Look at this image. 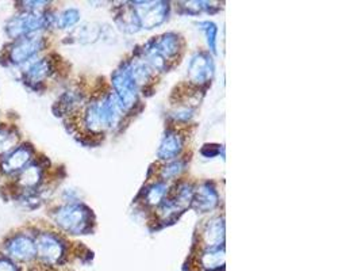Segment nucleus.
I'll return each instance as SVG.
<instances>
[{
	"label": "nucleus",
	"mask_w": 361,
	"mask_h": 271,
	"mask_svg": "<svg viewBox=\"0 0 361 271\" xmlns=\"http://www.w3.org/2000/svg\"><path fill=\"white\" fill-rule=\"evenodd\" d=\"M123 116V110L114 92L95 94L84 103L82 110L66 121L75 135L95 137L115 128Z\"/></svg>",
	"instance_id": "f257e3e1"
},
{
	"label": "nucleus",
	"mask_w": 361,
	"mask_h": 271,
	"mask_svg": "<svg viewBox=\"0 0 361 271\" xmlns=\"http://www.w3.org/2000/svg\"><path fill=\"white\" fill-rule=\"evenodd\" d=\"M49 217L60 234L87 235L92 231L95 217L82 203H61L49 210Z\"/></svg>",
	"instance_id": "f03ea898"
},
{
	"label": "nucleus",
	"mask_w": 361,
	"mask_h": 271,
	"mask_svg": "<svg viewBox=\"0 0 361 271\" xmlns=\"http://www.w3.org/2000/svg\"><path fill=\"white\" fill-rule=\"evenodd\" d=\"M35 265L34 269H54L66 262L68 243L59 231L34 227Z\"/></svg>",
	"instance_id": "7ed1b4c3"
},
{
	"label": "nucleus",
	"mask_w": 361,
	"mask_h": 271,
	"mask_svg": "<svg viewBox=\"0 0 361 271\" xmlns=\"http://www.w3.org/2000/svg\"><path fill=\"white\" fill-rule=\"evenodd\" d=\"M48 48L49 40L47 34L30 35L16 41H8L0 52V64L3 67L19 69L33 61L34 59L42 56V53Z\"/></svg>",
	"instance_id": "20e7f679"
},
{
	"label": "nucleus",
	"mask_w": 361,
	"mask_h": 271,
	"mask_svg": "<svg viewBox=\"0 0 361 271\" xmlns=\"http://www.w3.org/2000/svg\"><path fill=\"white\" fill-rule=\"evenodd\" d=\"M49 160L45 156H37V159L29 166H26L17 175L7 179L1 185V193L6 198L11 200L18 194L37 191L47 185Z\"/></svg>",
	"instance_id": "39448f33"
},
{
	"label": "nucleus",
	"mask_w": 361,
	"mask_h": 271,
	"mask_svg": "<svg viewBox=\"0 0 361 271\" xmlns=\"http://www.w3.org/2000/svg\"><path fill=\"white\" fill-rule=\"evenodd\" d=\"M56 13L50 7L42 13H25L17 11L4 25V33L8 41H16L19 38L45 34L54 29Z\"/></svg>",
	"instance_id": "423d86ee"
},
{
	"label": "nucleus",
	"mask_w": 361,
	"mask_h": 271,
	"mask_svg": "<svg viewBox=\"0 0 361 271\" xmlns=\"http://www.w3.org/2000/svg\"><path fill=\"white\" fill-rule=\"evenodd\" d=\"M0 253L10 258L23 270L33 269L35 265V239L32 225L10 232L0 244Z\"/></svg>",
	"instance_id": "0eeeda50"
},
{
	"label": "nucleus",
	"mask_w": 361,
	"mask_h": 271,
	"mask_svg": "<svg viewBox=\"0 0 361 271\" xmlns=\"http://www.w3.org/2000/svg\"><path fill=\"white\" fill-rule=\"evenodd\" d=\"M59 60L60 59L56 54H47L34 59L33 61L18 69L20 82L32 91H44L50 79L60 73Z\"/></svg>",
	"instance_id": "6e6552de"
},
{
	"label": "nucleus",
	"mask_w": 361,
	"mask_h": 271,
	"mask_svg": "<svg viewBox=\"0 0 361 271\" xmlns=\"http://www.w3.org/2000/svg\"><path fill=\"white\" fill-rule=\"evenodd\" d=\"M111 82L114 87V94L119 100L123 113L132 112L134 106L138 103V87L133 80L129 61H125L121 64V67L115 69Z\"/></svg>",
	"instance_id": "1a4fd4ad"
},
{
	"label": "nucleus",
	"mask_w": 361,
	"mask_h": 271,
	"mask_svg": "<svg viewBox=\"0 0 361 271\" xmlns=\"http://www.w3.org/2000/svg\"><path fill=\"white\" fill-rule=\"evenodd\" d=\"M37 156L38 153L35 151L33 144L22 141L16 150L0 157V179L4 182L13 178L26 166L33 163Z\"/></svg>",
	"instance_id": "9d476101"
},
{
	"label": "nucleus",
	"mask_w": 361,
	"mask_h": 271,
	"mask_svg": "<svg viewBox=\"0 0 361 271\" xmlns=\"http://www.w3.org/2000/svg\"><path fill=\"white\" fill-rule=\"evenodd\" d=\"M132 4L144 29L150 30L161 25L168 17L169 3L166 1H135Z\"/></svg>",
	"instance_id": "9b49d317"
},
{
	"label": "nucleus",
	"mask_w": 361,
	"mask_h": 271,
	"mask_svg": "<svg viewBox=\"0 0 361 271\" xmlns=\"http://www.w3.org/2000/svg\"><path fill=\"white\" fill-rule=\"evenodd\" d=\"M214 63L213 59L209 53L200 52L197 53L188 66V79L194 85H209L213 79Z\"/></svg>",
	"instance_id": "f8f14e48"
},
{
	"label": "nucleus",
	"mask_w": 361,
	"mask_h": 271,
	"mask_svg": "<svg viewBox=\"0 0 361 271\" xmlns=\"http://www.w3.org/2000/svg\"><path fill=\"white\" fill-rule=\"evenodd\" d=\"M85 102L87 100L79 88H69L64 91L54 103L53 112L56 113V116L63 117L68 121L75 117L82 110Z\"/></svg>",
	"instance_id": "ddd939ff"
},
{
	"label": "nucleus",
	"mask_w": 361,
	"mask_h": 271,
	"mask_svg": "<svg viewBox=\"0 0 361 271\" xmlns=\"http://www.w3.org/2000/svg\"><path fill=\"white\" fill-rule=\"evenodd\" d=\"M152 41H153L154 49L164 59L166 63L175 60L183 47L180 35H178L176 33L163 34L161 37H157V38L154 37Z\"/></svg>",
	"instance_id": "4468645a"
},
{
	"label": "nucleus",
	"mask_w": 361,
	"mask_h": 271,
	"mask_svg": "<svg viewBox=\"0 0 361 271\" xmlns=\"http://www.w3.org/2000/svg\"><path fill=\"white\" fill-rule=\"evenodd\" d=\"M218 193L215 187L212 183H203L194 190V198H192V207L200 212L206 213L213 210L214 207L218 205Z\"/></svg>",
	"instance_id": "2eb2a0df"
},
{
	"label": "nucleus",
	"mask_w": 361,
	"mask_h": 271,
	"mask_svg": "<svg viewBox=\"0 0 361 271\" xmlns=\"http://www.w3.org/2000/svg\"><path fill=\"white\" fill-rule=\"evenodd\" d=\"M23 141L20 129L14 122H0V157L16 150Z\"/></svg>",
	"instance_id": "dca6fc26"
},
{
	"label": "nucleus",
	"mask_w": 361,
	"mask_h": 271,
	"mask_svg": "<svg viewBox=\"0 0 361 271\" xmlns=\"http://www.w3.org/2000/svg\"><path fill=\"white\" fill-rule=\"evenodd\" d=\"M183 145H184V136H181V133H178L175 131H169L164 136L157 155L164 162H172L180 153Z\"/></svg>",
	"instance_id": "f3484780"
},
{
	"label": "nucleus",
	"mask_w": 361,
	"mask_h": 271,
	"mask_svg": "<svg viewBox=\"0 0 361 271\" xmlns=\"http://www.w3.org/2000/svg\"><path fill=\"white\" fill-rule=\"evenodd\" d=\"M203 240L206 244V248H215V247H224L225 240V222L224 217H215L209 221L203 231Z\"/></svg>",
	"instance_id": "a211bd4d"
},
{
	"label": "nucleus",
	"mask_w": 361,
	"mask_h": 271,
	"mask_svg": "<svg viewBox=\"0 0 361 271\" xmlns=\"http://www.w3.org/2000/svg\"><path fill=\"white\" fill-rule=\"evenodd\" d=\"M115 23L125 33H137L141 29L138 16H137L134 7L130 4H126V6L121 7L115 13Z\"/></svg>",
	"instance_id": "6ab92c4d"
},
{
	"label": "nucleus",
	"mask_w": 361,
	"mask_h": 271,
	"mask_svg": "<svg viewBox=\"0 0 361 271\" xmlns=\"http://www.w3.org/2000/svg\"><path fill=\"white\" fill-rule=\"evenodd\" d=\"M102 35V28L98 23H84L80 28H76L69 38H72L73 42L87 45L97 42Z\"/></svg>",
	"instance_id": "aec40b11"
},
{
	"label": "nucleus",
	"mask_w": 361,
	"mask_h": 271,
	"mask_svg": "<svg viewBox=\"0 0 361 271\" xmlns=\"http://www.w3.org/2000/svg\"><path fill=\"white\" fill-rule=\"evenodd\" d=\"M200 263L206 270H216L225 265V250L224 247L206 248L200 256Z\"/></svg>",
	"instance_id": "412c9836"
},
{
	"label": "nucleus",
	"mask_w": 361,
	"mask_h": 271,
	"mask_svg": "<svg viewBox=\"0 0 361 271\" xmlns=\"http://www.w3.org/2000/svg\"><path fill=\"white\" fill-rule=\"evenodd\" d=\"M80 20V13L76 8H66L61 13H56L54 17V29L59 30H66L76 26Z\"/></svg>",
	"instance_id": "4be33fe9"
},
{
	"label": "nucleus",
	"mask_w": 361,
	"mask_h": 271,
	"mask_svg": "<svg viewBox=\"0 0 361 271\" xmlns=\"http://www.w3.org/2000/svg\"><path fill=\"white\" fill-rule=\"evenodd\" d=\"M165 193H166V183L165 182H157L149 186L145 191V203L150 206H159L161 201L164 200Z\"/></svg>",
	"instance_id": "5701e85b"
},
{
	"label": "nucleus",
	"mask_w": 361,
	"mask_h": 271,
	"mask_svg": "<svg viewBox=\"0 0 361 271\" xmlns=\"http://www.w3.org/2000/svg\"><path fill=\"white\" fill-rule=\"evenodd\" d=\"M17 11H25V13H42L47 11L51 7V1L47 0H22L17 1Z\"/></svg>",
	"instance_id": "b1692460"
},
{
	"label": "nucleus",
	"mask_w": 361,
	"mask_h": 271,
	"mask_svg": "<svg viewBox=\"0 0 361 271\" xmlns=\"http://www.w3.org/2000/svg\"><path fill=\"white\" fill-rule=\"evenodd\" d=\"M197 28L204 32L206 37H207V42H209L210 49L213 53H216V33H218L216 25L210 22V20H206V22L197 23Z\"/></svg>",
	"instance_id": "393cba45"
},
{
	"label": "nucleus",
	"mask_w": 361,
	"mask_h": 271,
	"mask_svg": "<svg viewBox=\"0 0 361 271\" xmlns=\"http://www.w3.org/2000/svg\"><path fill=\"white\" fill-rule=\"evenodd\" d=\"M183 169H184V163H183L181 160H179V162H178V160L169 162L166 166H164V167L161 169V172H160L161 182L176 178L178 175H180Z\"/></svg>",
	"instance_id": "a878e982"
},
{
	"label": "nucleus",
	"mask_w": 361,
	"mask_h": 271,
	"mask_svg": "<svg viewBox=\"0 0 361 271\" xmlns=\"http://www.w3.org/2000/svg\"><path fill=\"white\" fill-rule=\"evenodd\" d=\"M0 271H25L16 262L0 253Z\"/></svg>",
	"instance_id": "bb28decb"
},
{
	"label": "nucleus",
	"mask_w": 361,
	"mask_h": 271,
	"mask_svg": "<svg viewBox=\"0 0 361 271\" xmlns=\"http://www.w3.org/2000/svg\"><path fill=\"white\" fill-rule=\"evenodd\" d=\"M218 147H219V145H213V144L209 145V144H207V145H204V147L202 148V153H203L206 157H213V156L218 155L219 151H221Z\"/></svg>",
	"instance_id": "cd10ccee"
}]
</instances>
